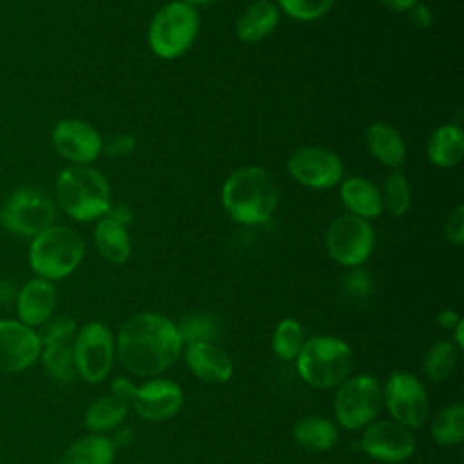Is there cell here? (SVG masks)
Instances as JSON below:
<instances>
[{
	"label": "cell",
	"instance_id": "cell-1",
	"mask_svg": "<svg viewBox=\"0 0 464 464\" xmlns=\"http://www.w3.org/2000/svg\"><path fill=\"white\" fill-rule=\"evenodd\" d=\"M181 350L183 341L178 326L156 312H141L129 317L116 339L120 362L138 377L160 375L178 361Z\"/></svg>",
	"mask_w": 464,
	"mask_h": 464
},
{
	"label": "cell",
	"instance_id": "cell-2",
	"mask_svg": "<svg viewBox=\"0 0 464 464\" xmlns=\"http://www.w3.org/2000/svg\"><path fill=\"white\" fill-rule=\"evenodd\" d=\"M277 187L270 172L259 165L239 167L221 187V205L227 216L246 227L266 223L277 207Z\"/></svg>",
	"mask_w": 464,
	"mask_h": 464
},
{
	"label": "cell",
	"instance_id": "cell-3",
	"mask_svg": "<svg viewBox=\"0 0 464 464\" xmlns=\"http://www.w3.org/2000/svg\"><path fill=\"white\" fill-rule=\"evenodd\" d=\"M54 196L63 214L80 223L98 221L112 203L107 178L91 165L63 169L56 178Z\"/></svg>",
	"mask_w": 464,
	"mask_h": 464
},
{
	"label": "cell",
	"instance_id": "cell-4",
	"mask_svg": "<svg viewBox=\"0 0 464 464\" xmlns=\"http://www.w3.org/2000/svg\"><path fill=\"white\" fill-rule=\"evenodd\" d=\"M85 256V241L78 230L65 225H51L33 237L29 245L31 270L47 281L71 276Z\"/></svg>",
	"mask_w": 464,
	"mask_h": 464
},
{
	"label": "cell",
	"instance_id": "cell-5",
	"mask_svg": "<svg viewBox=\"0 0 464 464\" xmlns=\"http://www.w3.org/2000/svg\"><path fill=\"white\" fill-rule=\"evenodd\" d=\"M198 33V9L183 0H170L154 13L149 24L147 42L158 58L176 60L192 47Z\"/></svg>",
	"mask_w": 464,
	"mask_h": 464
},
{
	"label": "cell",
	"instance_id": "cell-6",
	"mask_svg": "<svg viewBox=\"0 0 464 464\" xmlns=\"http://www.w3.org/2000/svg\"><path fill=\"white\" fill-rule=\"evenodd\" d=\"M353 355L350 346L330 335L310 337L303 343L295 366L304 382L314 388L328 390L339 386L344 379H348L352 372Z\"/></svg>",
	"mask_w": 464,
	"mask_h": 464
},
{
	"label": "cell",
	"instance_id": "cell-7",
	"mask_svg": "<svg viewBox=\"0 0 464 464\" xmlns=\"http://www.w3.org/2000/svg\"><path fill=\"white\" fill-rule=\"evenodd\" d=\"M56 205L40 188L20 187L0 207V225L11 234L34 237L54 223Z\"/></svg>",
	"mask_w": 464,
	"mask_h": 464
},
{
	"label": "cell",
	"instance_id": "cell-8",
	"mask_svg": "<svg viewBox=\"0 0 464 464\" xmlns=\"http://www.w3.org/2000/svg\"><path fill=\"white\" fill-rule=\"evenodd\" d=\"M328 256L344 268L362 266L375 246V230L368 219L353 214L337 216L324 237Z\"/></svg>",
	"mask_w": 464,
	"mask_h": 464
},
{
	"label": "cell",
	"instance_id": "cell-9",
	"mask_svg": "<svg viewBox=\"0 0 464 464\" xmlns=\"http://www.w3.org/2000/svg\"><path fill=\"white\" fill-rule=\"evenodd\" d=\"M382 406V390L375 377L355 375L339 384L334 397L337 422L346 430H361L375 420Z\"/></svg>",
	"mask_w": 464,
	"mask_h": 464
},
{
	"label": "cell",
	"instance_id": "cell-10",
	"mask_svg": "<svg viewBox=\"0 0 464 464\" xmlns=\"http://www.w3.org/2000/svg\"><path fill=\"white\" fill-rule=\"evenodd\" d=\"M76 375L87 382H102L114 362L112 332L100 321L83 324L72 341Z\"/></svg>",
	"mask_w": 464,
	"mask_h": 464
},
{
	"label": "cell",
	"instance_id": "cell-11",
	"mask_svg": "<svg viewBox=\"0 0 464 464\" xmlns=\"http://www.w3.org/2000/svg\"><path fill=\"white\" fill-rule=\"evenodd\" d=\"M382 402L393 420L408 430L420 428L428 419V393L413 373H392L382 390Z\"/></svg>",
	"mask_w": 464,
	"mask_h": 464
},
{
	"label": "cell",
	"instance_id": "cell-12",
	"mask_svg": "<svg viewBox=\"0 0 464 464\" xmlns=\"http://www.w3.org/2000/svg\"><path fill=\"white\" fill-rule=\"evenodd\" d=\"M288 174L303 187L312 190H328L337 187L344 178L341 158L324 147L295 149L286 161Z\"/></svg>",
	"mask_w": 464,
	"mask_h": 464
},
{
	"label": "cell",
	"instance_id": "cell-13",
	"mask_svg": "<svg viewBox=\"0 0 464 464\" xmlns=\"http://www.w3.org/2000/svg\"><path fill=\"white\" fill-rule=\"evenodd\" d=\"M54 150L72 165H91L103 152V138L89 121L78 118L60 120L51 132Z\"/></svg>",
	"mask_w": 464,
	"mask_h": 464
},
{
	"label": "cell",
	"instance_id": "cell-14",
	"mask_svg": "<svg viewBox=\"0 0 464 464\" xmlns=\"http://www.w3.org/2000/svg\"><path fill=\"white\" fill-rule=\"evenodd\" d=\"M361 446L372 459L397 464L411 457L415 451V439L408 428L395 420H373L366 426Z\"/></svg>",
	"mask_w": 464,
	"mask_h": 464
},
{
	"label": "cell",
	"instance_id": "cell-15",
	"mask_svg": "<svg viewBox=\"0 0 464 464\" xmlns=\"http://www.w3.org/2000/svg\"><path fill=\"white\" fill-rule=\"evenodd\" d=\"M42 343L34 328L18 319H0V370L22 372L40 359Z\"/></svg>",
	"mask_w": 464,
	"mask_h": 464
},
{
	"label": "cell",
	"instance_id": "cell-16",
	"mask_svg": "<svg viewBox=\"0 0 464 464\" xmlns=\"http://www.w3.org/2000/svg\"><path fill=\"white\" fill-rule=\"evenodd\" d=\"M129 404L145 420L163 422L181 410L183 392L174 381L152 379L134 388Z\"/></svg>",
	"mask_w": 464,
	"mask_h": 464
},
{
	"label": "cell",
	"instance_id": "cell-17",
	"mask_svg": "<svg viewBox=\"0 0 464 464\" xmlns=\"http://www.w3.org/2000/svg\"><path fill=\"white\" fill-rule=\"evenodd\" d=\"M14 304L18 321L31 328H36L54 315L58 304V292L51 281L34 277L29 279L16 292Z\"/></svg>",
	"mask_w": 464,
	"mask_h": 464
},
{
	"label": "cell",
	"instance_id": "cell-18",
	"mask_svg": "<svg viewBox=\"0 0 464 464\" xmlns=\"http://www.w3.org/2000/svg\"><path fill=\"white\" fill-rule=\"evenodd\" d=\"M188 370L203 382L223 384L232 377V359L216 343H192L185 348Z\"/></svg>",
	"mask_w": 464,
	"mask_h": 464
},
{
	"label": "cell",
	"instance_id": "cell-19",
	"mask_svg": "<svg viewBox=\"0 0 464 464\" xmlns=\"http://www.w3.org/2000/svg\"><path fill=\"white\" fill-rule=\"evenodd\" d=\"M339 198L348 214L362 219L379 218L384 210L381 188L364 176H348L339 183Z\"/></svg>",
	"mask_w": 464,
	"mask_h": 464
},
{
	"label": "cell",
	"instance_id": "cell-20",
	"mask_svg": "<svg viewBox=\"0 0 464 464\" xmlns=\"http://www.w3.org/2000/svg\"><path fill=\"white\" fill-rule=\"evenodd\" d=\"M279 7L274 2H252L236 20L234 33L241 44H259L279 24Z\"/></svg>",
	"mask_w": 464,
	"mask_h": 464
},
{
	"label": "cell",
	"instance_id": "cell-21",
	"mask_svg": "<svg viewBox=\"0 0 464 464\" xmlns=\"http://www.w3.org/2000/svg\"><path fill=\"white\" fill-rule=\"evenodd\" d=\"M364 145L372 158L388 169H399L406 161V141L402 134L384 121L368 125Z\"/></svg>",
	"mask_w": 464,
	"mask_h": 464
},
{
	"label": "cell",
	"instance_id": "cell-22",
	"mask_svg": "<svg viewBox=\"0 0 464 464\" xmlns=\"http://www.w3.org/2000/svg\"><path fill=\"white\" fill-rule=\"evenodd\" d=\"M92 239L98 254L111 265H123L132 254L129 228L107 216L96 221Z\"/></svg>",
	"mask_w": 464,
	"mask_h": 464
},
{
	"label": "cell",
	"instance_id": "cell-23",
	"mask_svg": "<svg viewBox=\"0 0 464 464\" xmlns=\"http://www.w3.org/2000/svg\"><path fill=\"white\" fill-rule=\"evenodd\" d=\"M426 156L439 169H453L464 158V132L455 123L437 127L426 143Z\"/></svg>",
	"mask_w": 464,
	"mask_h": 464
},
{
	"label": "cell",
	"instance_id": "cell-24",
	"mask_svg": "<svg viewBox=\"0 0 464 464\" xmlns=\"http://www.w3.org/2000/svg\"><path fill=\"white\" fill-rule=\"evenodd\" d=\"M295 442L308 451H328L337 444L339 431L332 420L319 415L303 417L294 426Z\"/></svg>",
	"mask_w": 464,
	"mask_h": 464
},
{
	"label": "cell",
	"instance_id": "cell-25",
	"mask_svg": "<svg viewBox=\"0 0 464 464\" xmlns=\"http://www.w3.org/2000/svg\"><path fill=\"white\" fill-rule=\"evenodd\" d=\"M114 442L109 437L92 433L74 440L60 459V464H112Z\"/></svg>",
	"mask_w": 464,
	"mask_h": 464
},
{
	"label": "cell",
	"instance_id": "cell-26",
	"mask_svg": "<svg viewBox=\"0 0 464 464\" xmlns=\"http://www.w3.org/2000/svg\"><path fill=\"white\" fill-rule=\"evenodd\" d=\"M129 404L116 395H105L96 399L83 415V424L92 433H103L114 430L127 415Z\"/></svg>",
	"mask_w": 464,
	"mask_h": 464
},
{
	"label": "cell",
	"instance_id": "cell-27",
	"mask_svg": "<svg viewBox=\"0 0 464 464\" xmlns=\"http://www.w3.org/2000/svg\"><path fill=\"white\" fill-rule=\"evenodd\" d=\"M40 361L44 364V370L60 382H71L76 375L74 366V353H72V343H54L42 346Z\"/></svg>",
	"mask_w": 464,
	"mask_h": 464
},
{
	"label": "cell",
	"instance_id": "cell-28",
	"mask_svg": "<svg viewBox=\"0 0 464 464\" xmlns=\"http://www.w3.org/2000/svg\"><path fill=\"white\" fill-rule=\"evenodd\" d=\"M431 439L440 446H453L464 439V408L455 402L442 408L431 420Z\"/></svg>",
	"mask_w": 464,
	"mask_h": 464
},
{
	"label": "cell",
	"instance_id": "cell-29",
	"mask_svg": "<svg viewBox=\"0 0 464 464\" xmlns=\"http://www.w3.org/2000/svg\"><path fill=\"white\" fill-rule=\"evenodd\" d=\"M459 350L453 341H437L424 357V373L430 381L442 382L455 372Z\"/></svg>",
	"mask_w": 464,
	"mask_h": 464
},
{
	"label": "cell",
	"instance_id": "cell-30",
	"mask_svg": "<svg viewBox=\"0 0 464 464\" xmlns=\"http://www.w3.org/2000/svg\"><path fill=\"white\" fill-rule=\"evenodd\" d=\"M178 326L183 344L216 343L219 337V324L214 315L207 312H194L181 319Z\"/></svg>",
	"mask_w": 464,
	"mask_h": 464
},
{
	"label": "cell",
	"instance_id": "cell-31",
	"mask_svg": "<svg viewBox=\"0 0 464 464\" xmlns=\"http://www.w3.org/2000/svg\"><path fill=\"white\" fill-rule=\"evenodd\" d=\"M304 343L303 328L301 324L292 319L285 317L277 323L274 334H272V352L281 361H294Z\"/></svg>",
	"mask_w": 464,
	"mask_h": 464
},
{
	"label": "cell",
	"instance_id": "cell-32",
	"mask_svg": "<svg viewBox=\"0 0 464 464\" xmlns=\"http://www.w3.org/2000/svg\"><path fill=\"white\" fill-rule=\"evenodd\" d=\"M382 196V207L395 218H402L408 214L411 205V190L406 176L399 170H393L381 190Z\"/></svg>",
	"mask_w": 464,
	"mask_h": 464
},
{
	"label": "cell",
	"instance_id": "cell-33",
	"mask_svg": "<svg viewBox=\"0 0 464 464\" xmlns=\"http://www.w3.org/2000/svg\"><path fill=\"white\" fill-rule=\"evenodd\" d=\"M335 0H276V5L286 16L297 22H314L324 16Z\"/></svg>",
	"mask_w": 464,
	"mask_h": 464
},
{
	"label": "cell",
	"instance_id": "cell-34",
	"mask_svg": "<svg viewBox=\"0 0 464 464\" xmlns=\"http://www.w3.org/2000/svg\"><path fill=\"white\" fill-rule=\"evenodd\" d=\"M36 334L40 337L42 346L54 343H72L78 334V324L72 317L53 315L40 326V332Z\"/></svg>",
	"mask_w": 464,
	"mask_h": 464
},
{
	"label": "cell",
	"instance_id": "cell-35",
	"mask_svg": "<svg viewBox=\"0 0 464 464\" xmlns=\"http://www.w3.org/2000/svg\"><path fill=\"white\" fill-rule=\"evenodd\" d=\"M343 288L346 290V294L353 295V297H364L370 294L372 290V277L370 274L361 268V266H355V268H350L346 274H344V279H343Z\"/></svg>",
	"mask_w": 464,
	"mask_h": 464
},
{
	"label": "cell",
	"instance_id": "cell-36",
	"mask_svg": "<svg viewBox=\"0 0 464 464\" xmlns=\"http://www.w3.org/2000/svg\"><path fill=\"white\" fill-rule=\"evenodd\" d=\"M444 237L455 246L464 243V205H457L448 214L444 221Z\"/></svg>",
	"mask_w": 464,
	"mask_h": 464
},
{
	"label": "cell",
	"instance_id": "cell-37",
	"mask_svg": "<svg viewBox=\"0 0 464 464\" xmlns=\"http://www.w3.org/2000/svg\"><path fill=\"white\" fill-rule=\"evenodd\" d=\"M134 149H136V140L132 134H127V132H118L103 140V152L111 158L129 156L132 154Z\"/></svg>",
	"mask_w": 464,
	"mask_h": 464
},
{
	"label": "cell",
	"instance_id": "cell-38",
	"mask_svg": "<svg viewBox=\"0 0 464 464\" xmlns=\"http://www.w3.org/2000/svg\"><path fill=\"white\" fill-rule=\"evenodd\" d=\"M408 16H410V22L419 27V29H424V27H430L431 25V20H433V13L428 5L417 2L410 11H408Z\"/></svg>",
	"mask_w": 464,
	"mask_h": 464
},
{
	"label": "cell",
	"instance_id": "cell-39",
	"mask_svg": "<svg viewBox=\"0 0 464 464\" xmlns=\"http://www.w3.org/2000/svg\"><path fill=\"white\" fill-rule=\"evenodd\" d=\"M105 216L111 218V219H114V221H118V223H121L123 227H129V225L132 223V210H130L129 205H125V203H121V201L111 203V207H109V210H107Z\"/></svg>",
	"mask_w": 464,
	"mask_h": 464
},
{
	"label": "cell",
	"instance_id": "cell-40",
	"mask_svg": "<svg viewBox=\"0 0 464 464\" xmlns=\"http://www.w3.org/2000/svg\"><path fill=\"white\" fill-rule=\"evenodd\" d=\"M111 388H112V395L120 397L121 401H125L129 404L130 397H132V392H134V384L127 379V377H116L112 382H111Z\"/></svg>",
	"mask_w": 464,
	"mask_h": 464
},
{
	"label": "cell",
	"instance_id": "cell-41",
	"mask_svg": "<svg viewBox=\"0 0 464 464\" xmlns=\"http://www.w3.org/2000/svg\"><path fill=\"white\" fill-rule=\"evenodd\" d=\"M460 319H462V317H460L455 310H450V308L440 310L439 315H437V323H439V326L444 328V330H453Z\"/></svg>",
	"mask_w": 464,
	"mask_h": 464
},
{
	"label": "cell",
	"instance_id": "cell-42",
	"mask_svg": "<svg viewBox=\"0 0 464 464\" xmlns=\"http://www.w3.org/2000/svg\"><path fill=\"white\" fill-rule=\"evenodd\" d=\"M417 2L419 0H381V4L393 13H408Z\"/></svg>",
	"mask_w": 464,
	"mask_h": 464
},
{
	"label": "cell",
	"instance_id": "cell-43",
	"mask_svg": "<svg viewBox=\"0 0 464 464\" xmlns=\"http://www.w3.org/2000/svg\"><path fill=\"white\" fill-rule=\"evenodd\" d=\"M16 297V292H14V286L11 281H0V304H5V303H11L14 301Z\"/></svg>",
	"mask_w": 464,
	"mask_h": 464
},
{
	"label": "cell",
	"instance_id": "cell-44",
	"mask_svg": "<svg viewBox=\"0 0 464 464\" xmlns=\"http://www.w3.org/2000/svg\"><path fill=\"white\" fill-rule=\"evenodd\" d=\"M453 344L457 346V350H464V321L462 319L453 328Z\"/></svg>",
	"mask_w": 464,
	"mask_h": 464
},
{
	"label": "cell",
	"instance_id": "cell-45",
	"mask_svg": "<svg viewBox=\"0 0 464 464\" xmlns=\"http://www.w3.org/2000/svg\"><path fill=\"white\" fill-rule=\"evenodd\" d=\"M183 2H187V4H190V5H207V4H212L214 0H183Z\"/></svg>",
	"mask_w": 464,
	"mask_h": 464
},
{
	"label": "cell",
	"instance_id": "cell-46",
	"mask_svg": "<svg viewBox=\"0 0 464 464\" xmlns=\"http://www.w3.org/2000/svg\"><path fill=\"white\" fill-rule=\"evenodd\" d=\"M254 2H272V0H254Z\"/></svg>",
	"mask_w": 464,
	"mask_h": 464
}]
</instances>
